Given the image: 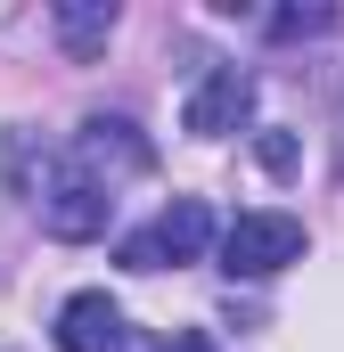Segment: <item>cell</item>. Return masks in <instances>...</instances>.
I'll return each instance as SVG.
<instances>
[{
    "label": "cell",
    "instance_id": "cell-1",
    "mask_svg": "<svg viewBox=\"0 0 344 352\" xmlns=\"http://www.w3.org/2000/svg\"><path fill=\"white\" fill-rule=\"evenodd\" d=\"M287 263H303V221L295 213H238L222 230V270L230 278H270Z\"/></svg>",
    "mask_w": 344,
    "mask_h": 352
},
{
    "label": "cell",
    "instance_id": "cell-2",
    "mask_svg": "<svg viewBox=\"0 0 344 352\" xmlns=\"http://www.w3.org/2000/svg\"><path fill=\"white\" fill-rule=\"evenodd\" d=\"M205 246H213V205L205 197H172L140 238H123V263L131 270H164V263H197Z\"/></svg>",
    "mask_w": 344,
    "mask_h": 352
},
{
    "label": "cell",
    "instance_id": "cell-3",
    "mask_svg": "<svg viewBox=\"0 0 344 352\" xmlns=\"http://www.w3.org/2000/svg\"><path fill=\"white\" fill-rule=\"evenodd\" d=\"M33 205H41V230H50V238H98L107 213H115L107 180H90L83 164H50L41 188H33Z\"/></svg>",
    "mask_w": 344,
    "mask_h": 352
},
{
    "label": "cell",
    "instance_id": "cell-4",
    "mask_svg": "<svg viewBox=\"0 0 344 352\" xmlns=\"http://www.w3.org/2000/svg\"><path fill=\"white\" fill-rule=\"evenodd\" d=\"M246 115H255V74H238V66H213L205 82L189 90V107H180V123L197 140H230Z\"/></svg>",
    "mask_w": 344,
    "mask_h": 352
},
{
    "label": "cell",
    "instance_id": "cell-5",
    "mask_svg": "<svg viewBox=\"0 0 344 352\" xmlns=\"http://www.w3.org/2000/svg\"><path fill=\"white\" fill-rule=\"evenodd\" d=\"M74 164H83L90 180L107 173V164H115V173H148V164H156V148L140 140V123H123V115H90L83 140H74Z\"/></svg>",
    "mask_w": 344,
    "mask_h": 352
},
{
    "label": "cell",
    "instance_id": "cell-6",
    "mask_svg": "<svg viewBox=\"0 0 344 352\" xmlns=\"http://www.w3.org/2000/svg\"><path fill=\"white\" fill-rule=\"evenodd\" d=\"M123 344V311L107 287H83L66 311H58V352H115Z\"/></svg>",
    "mask_w": 344,
    "mask_h": 352
},
{
    "label": "cell",
    "instance_id": "cell-7",
    "mask_svg": "<svg viewBox=\"0 0 344 352\" xmlns=\"http://www.w3.org/2000/svg\"><path fill=\"white\" fill-rule=\"evenodd\" d=\"M58 33H66L74 50H98V41L115 33V8H58Z\"/></svg>",
    "mask_w": 344,
    "mask_h": 352
},
{
    "label": "cell",
    "instance_id": "cell-8",
    "mask_svg": "<svg viewBox=\"0 0 344 352\" xmlns=\"http://www.w3.org/2000/svg\"><path fill=\"white\" fill-rule=\"evenodd\" d=\"M262 164H270V173H295V140H287V131H262Z\"/></svg>",
    "mask_w": 344,
    "mask_h": 352
},
{
    "label": "cell",
    "instance_id": "cell-9",
    "mask_svg": "<svg viewBox=\"0 0 344 352\" xmlns=\"http://www.w3.org/2000/svg\"><path fill=\"white\" fill-rule=\"evenodd\" d=\"M172 352H213V336H205V328H180V336H172Z\"/></svg>",
    "mask_w": 344,
    "mask_h": 352
}]
</instances>
